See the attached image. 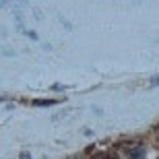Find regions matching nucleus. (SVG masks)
Returning <instances> with one entry per match:
<instances>
[{"label":"nucleus","mask_w":159,"mask_h":159,"mask_svg":"<svg viewBox=\"0 0 159 159\" xmlns=\"http://www.w3.org/2000/svg\"><path fill=\"white\" fill-rule=\"evenodd\" d=\"M145 147H130L128 151H126V155H128L130 159H141V157H145Z\"/></svg>","instance_id":"nucleus-1"},{"label":"nucleus","mask_w":159,"mask_h":159,"mask_svg":"<svg viewBox=\"0 0 159 159\" xmlns=\"http://www.w3.org/2000/svg\"><path fill=\"white\" fill-rule=\"evenodd\" d=\"M23 33H25L27 37H31V39H37V33H35V31H27V29H25Z\"/></svg>","instance_id":"nucleus-6"},{"label":"nucleus","mask_w":159,"mask_h":159,"mask_svg":"<svg viewBox=\"0 0 159 159\" xmlns=\"http://www.w3.org/2000/svg\"><path fill=\"white\" fill-rule=\"evenodd\" d=\"M60 23L64 25V29H66V31H70V29H72V25H70V21H66L64 17H60Z\"/></svg>","instance_id":"nucleus-4"},{"label":"nucleus","mask_w":159,"mask_h":159,"mask_svg":"<svg viewBox=\"0 0 159 159\" xmlns=\"http://www.w3.org/2000/svg\"><path fill=\"white\" fill-rule=\"evenodd\" d=\"M93 159H118L116 153H106V151H99V153H95Z\"/></svg>","instance_id":"nucleus-2"},{"label":"nucleus","mask_w":159,"mask_h":159,"mask_svg":"<svg viewBox=\"0 0 159 159\" xmlns=\"http://www.w3.org/2000/svg\"><path fill=\"white\" fill-rule=\"evenodd\" d=\"M11 4V2H8V0H0V8H6V6Z\"/></svg>","instance_id":"nucleus-7"},{"label":"nucleus","mask_w":159,"mask_h":159,"mask_svg":"<svg viewBox=\"0 0 159 159\" xmlns=\"http://www.w3.org/2000/svg\"><path fill=\"white\" fill-rule=\"evenodd\" d=\"M21 159H31V155L27 153V151H23V153H21Z\"/></svg>","instance_id":"nucleus-9"},{"label":"nucleus","mask_w":159,"mask_h":159,"mask_svg":"<svg viewBox=\"0 0 159 159\" xmlns=\"http://www.w3.org/2000/svg\"><path fill=\"white\" fill-rule=\"evenodd\" d=\"M155 43H159V37H157V39H155Z\"/></svg>","instance_id":"nucleus-10"},{"label":"nucleus","mask_w":159,"mask_h":159,"mask_svg":"<svg viewBox=\"0 0 159 159\" xmlns=\"http://www.w3.org/2000/svg\"><path fill=\"white\" fill-rule=\"evenodd\" d=\"M8 2H11V4L12 2H17V4H27V0H8Z\"/></svg>","instance_id":"nucleus-8"},{"label":"nucleus","mask_w":159,"mask_h":159,"mask_svg":"<svg viewBox=\"0 0 159 159\" xmlns=\"http://www.w3.org/2000/svg\"><path fill=\"white\" fill-rule=\"evenodd\" d=\"M149 85H151V87H159V75L151 79V81H149Z\"/></svg>","instance_id":"nucleus-5"},{"label":"nucleus","mask_w":159,"mask_h":159,"mask_svg":"<svg viewBox=\"0 0 159 159\" xmlns=\"http://www.w3.org/2000/svg\"><path fill=\"white\" fill-rule=\"evenodd\" d=\"M56 99H35L33 101V106H54Z\"/></svg>","instance_id":"nucleus-3"}]
</instances>
